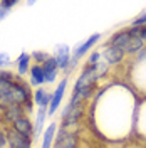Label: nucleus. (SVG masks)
Returning <instances> with one entry per match:
<instances>
[{"mask_svg":"<svg viewBox=\"0 0 146 148\" xmlns=\"http://www.w3.org/2000/svg\"><path fill=\"white\" fill-rule=\"evenodd\" d=\"M0 148H9V133L7 128H0Z\"/></svg>","mask_w":146,"mask_h":148,"instance_id":"nucleus-22","label":"nucleus"},{"mask_svg":"<svg viewBox=\"0 0 146 148\" xmlns=\"http://www.w3.org/2000/svg\"><path fill=\"white\" fill-rule=\"evenodd\" d=\"M17 74L15 71H12V69H0V79L2 81H7V83H14V81H17Z\"/></svg>","mask_w":146,"mask_h":148,"instance_id":"nucleus-20","label":"nucleus"},{"mask_svg":"<svg viewBox=\"0 0 146 148\" xmlns=\"http://www.w3.org/2000/svg\"><path fill=\"white\" fill-rule=\"evenodd\" d=\"M12 64V59L7 52H0V69H7Z\"/></svg>","mask_w":146,"mask_h":148,"instance_id":"nucleus-23","label":"nucleus"},{"mask_svg":"<svg viewBox=\"0 0 146 148\" xmlns=\"http://www.w3.org/2000/svg\"><path fill=\"white\" fill-rule=\"evenodd\" d=\"M84 113H86V103L82 101L77 94L72 92L71 98H69V101H67V104L64 106V110L61 113V125L59 126H62L65 130L77 131L76 128L79 126L81 120L84 118Z\"/></svg>","mask_w":146,"mask_h":148,"instance_id":"nucleus-3","label":"nucleus"},{"mask_svg":"<svg viewBox=\"0 0 146 148\" xmlns=\"http://www.w3.org/2000/svg\"><path fill=\"white\" fill-rule=\"evenodd\" d=\"M49 118V113H47V108H35V118H34V136L39 138L44 135L46 131V121Z\"/></svg>","mask_w":146,"mask_h":148,"instance_id":"nucleus-11","label":"nucleus"},{"mask_svg":"<svg viewBox=\"0 0 146 148\" xmlns=\"http://www.w3.org/2000/svg\"><path fill=\"white\" fill-rule=\"evenodd\" d=\"M67 84H69L67 77H62V79L57 83V86L54 88V91H52V98H50V104H49V110H47L49 116L55 114V113H57V110L61 108V104H62V101H64Z\"/></svg>","mask_w":146,"mask_h":148,"instance_id":"nucleus-7","label":"nucleus"},{"mask_svg":"<svg viewBox=\"0 0 146 148\" xmlns=\"http://www.w3.org/2000/svg\"><path fill=\"white\" fill-rule=\"evenodd\" d=\"M10 15V10H7V9H3L2 5H0V22H3L5 18Z\"/></svg>","mask_w":146,"mask_h":148,"instance_id":"nucleus-25","label":"nucleus"},{"mask_svg":"<svg viewBox=\"0 0 146 148\" xmlns=\"http://www.w3.org/2000/svg\"><path fill=\"white\" fill-rule=\"evenodd\" d=\"M52 148H79V131L59 126Z\"/></svg>","mask_w":146,"mask_h":148,"instance_id":"nucleus-4","label":"nucleus"},{"mask_svg":"<svg viewBox=\"0 0 146 148\" xmlns=\"http://www.w3.org/2000/svg\"><path fill=\"white\" fill-rule=\"evenodd\" d=\"M30 57H32V62L34 64H39V66H44L52 57L50 52H47V51H34V52H30Z\"/></svg>","mask_w":146,"mask_h":148,"instance_id":"nucleus-18","label":"nucleus"},{"mask_svg":"<svg viewBox=\"0 0 146 148\" xmlns=\"http://www.w3.org/2000/svg\"><path fill=\"white\" fill-rule=\"evenodd\" d=\"M2 114H3V123H5V128H9V126L15 120H18V118H20V116H24V114H27V111L24 110L22 106L14 104V106H9L7 110L2 111Z\"/></svg>","mask_w":146,"mask_h":148,"instance_id":"nucleus-14","label":"nucleus"},{"mask_svg":"<svg viewBox=\"0 0 146 148\" xmlns=\"http://www.w3.org/2000/svg\"><path fill=\"white\" fill-rule=\"evenodd\" d=\"M145 25H146V10L141 12V14H138L136 17L131 20V24H129V27H133V29H141Z\"/></svg>","mask_w":146,"mask_h":148,"instance_id":"nucleus-19","label":"nucleus"},{"mask_svg":"<svg viewBox=\"0 0 146 148\" xmlns=\"http://www.w3.org/2000/svg\"><path fill=\"white\" fill-rule=\"evenodd\" d=\"M101 61H102L101 51H92V52H89V56H87L86 64H87V66H96V64H99Z\"/></svg>","mask_w":146,"mask_h":148,"instance_id":"nucleus-21","label":"nucleus"},{"mask_svg":"<svg viewBox=\"0 0 146 148\" xmlns=\"http://www.w3.org/2000/svg\"><path fill=\"white\" fill-rule=\"evenodd\" d=\"M52 57L57 62V67L61 73H65L69 69L71 64V59H72V49L67 46V44H57L52 51Z\"/></svg>","mask_w":146,"mask_h":148,"instance_id":"nucleus-6","label":"nucleus"},{"mask_svg":"<svg viewBox=\"0 0 146 148\" xmlns=\"http://www.w3.org/2000/svg\"><path fill=\"white\" fill-rule=\"evenodd\" d=\"M139 30V37H141V40L145 42V46H146V25L145 27H141V29H138Z\"/></svg>","mask_w":146,"mask_h":148,"instance_id":"nucleus-26","label":"nucleus"},{"mask_svg":"<svg viewBox=\"0 0 146 148\" xmlns=\"http://www.w3.org/2000/svg\"><path fill=\"white\" fill-rule=\"evenodd\" d=\"M5 123H3V114H2V110H0V128H3Z\"/></svg>","mask_w":146,"mask_h":148,"instance_id":"nucleus-27","label":"nucleus"},{"mask_svg":"<svg viewBox=\"0 0 146 148\" xmlns=\"http://www.w3.org/2000/svg\"><path fill=\"white\" fill-rule=\"evenodd\" d=\"M99 51H101V56H102V61H104L106 64H109L111 67L124 64V61H126V57H128L119 47L111 46L108 42H106V44L102 46V49H99Z\"/></svg>","mask_w":146,"mask_h":148,"instance_id":"nucleus-5","label":"nucleus"},{"mask_svg":"<svg viewBox=\"0 0 146 148\" xmlns=\"http://www.w3.org/2000/svg\"><path fill=\"white\" fill-rule=\"evenodd\" d=\"M9 128L14 130V131H17L18 135H22V136L35 140V136H34V120H30V114L20 116L18 120H15L10 125Z\"/></svg>","mask_w":146,"mask_h":148,"instance_id":"nucleus-8","label":"nucleus"},{"mask_svg":"<svg viewBox=\"0 0 146 148\" xmlns=\"http://www.w3.org/2000/svg\"><path fill=\"white\" fill-rule=\"evenodd\" d=\"M101 37H102V34L96 32V34L89 36L86 40L79 42V44H77V46L72 49V57H74V59H77V61H81V59H82L86 54H89V52H91V49L101 40Z\"/></svg>","mask_w":146,"mask_h":148,"instance_id":"nucleus-9","label":"nucleus"},{"mask_svg":"<svg viewBox=\"0 0 146 148\" xmlns=\"http://www.w3.org/2000/svg\"><path fill=\"white\" fill-rule=\"evenodd\" d=\"M30 67H32V57H30L29 52L22 51V52L18 54V57L15 59V74H17L18 77L24 79L25 76H29Z\"/></svg>","mask_w":146,"mask_h":148,"instance_id":"nucleus-10","label":"nucleus"},{"mask_svg":"<svg viewBox=\"0 0 146 148\" xmlns=\"http://www.w3.org/2000/svg\"><path fill=\"white\" fill-rule=\"evenodd\" d=\"M29 84L32 88H42L46 84V77H44V69L39 64H32L30 71H29Z\"/></svg>","mask_w":146,"mask_h":148,"instance_id":"nucleus-13","label":"nucleus"},{"mask_svg":"<svg viewBox=\"0 0 146 148\" xmlns=\"http://www.w3.org/2000/svg\"><path fill=\"white\" fill-rule=\"evenodd\" d=\"M50 98H52V92L44 86L34 89V104H35V108H47L49 110Z\"/></svg>","mask_w":146,"mask_h":148,"instance_id":"nucleus-15","label":"nucleus"},{"mask_svg":"<svg viewBox=\"0 0 146 148\" xmlns=\"http://www.w3.org/2000/svg\"><path fill=\"white\" fill-rule=\"evenodd\" d=\"M108 44L119 47L128 57H136L145 49V42L139 37V30L133 27H124V29L116 30L108 39Z\"/></svg>","mask_w":146,"mask_h":148,"instance_id":"nucleus-1","label":"nucleus"},{"mask_svg":"<svg viewBox=\"0 0 146 148\" xmlns=\"http://www.w3.org/2000/svg\"><path fill=\"white\" fill-rule=\"evenodd\" d=\"M57 130H59V125L52 121L50 125H47L46 131L42 135V141H40V148H52L55 141V135H57Z\"/></svg>","mask_w":146,"mask_h":148,"instance_id":"nucleus-17","label":"nucleus"},{"mask_svg":"<svg viewBox=\"0 0 146 148\" xmlns=\"http://www.w3.org/2000/svg\"><path fill=\"white\" fill-rule=\"evenodd\" d=\"M42 69H44V77H46V84H54L57 81V77H59V67H57V62H55L54 57H50L49 61H47L46 64L42 66Z\"/></svg>","mask_w":146,"mask_h":148,"instance_id":"nucleus-16","label":"nucleus"},{"mask_svg":"<svg viewBox=\"0 0 146 148\" xmlns=\"http://www.w3.org/2000/svg\"><path fill=\"white\" fill-rule=\"evenodd\" d=\"M7 133H9V148H32V145H34L32 138L22 136L14 130L7 128Z\"/></svg>","mask_w":146,"mask_h":148,"instance_id":"nucleus-12","label":"nucleus"},{"mask_svg":"<svg viewBox=\"0 0 146 148\" xmlns=\"http://www.w3.org/2000/svg\"><path fill=\"white\" fill-rule=\"evenodd\" d=\"M0 5H2L3 9H7V10L12 12V9L18 5V2H17V0H0Z\"/></svg>","mask_w":146,"mask_h":148,"instance_id":"nucleus-24","label":"nucleus"},{"mask_svg":"<svg viewBox=\"0 0 146 148\" xmlns=\"http://www.w3.org/2000/svg\"><path fill=\"white\" fill-rule=\"evenodd\" d=\"M99 76L96 71V66H87L84 64L81 69L79 76L76 77V83H74L72 92L77 94L84 103L91 101L92 98L96 96L98 92V84H99Z\"/></svg>","mask_w":146,"mask_h":148,"instance_id":"nucleus-2","label":"nucleus"}]
</instances>
